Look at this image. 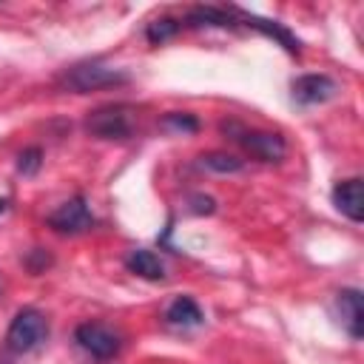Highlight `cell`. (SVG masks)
Returning a JSON list of instances; mask_svg holds the SVG:
<instances>
[{
	"mask_svg": "<svg viewBox=\"0 0 364 364\" xmlns=\"http://www.w3.org/2000/svg\"><path fill=\"white\" fill-rule=\"evenodd\" d=\"M219 131L230 136L236 145H242L253 159L259 162H282L287 154V142L276 131H262V128H247L236 119H222Z\"/></svg>",
	"mask_w": 364,
	"mask_h": 364,
	"instance_id": "cell-1",
	"label": "cell"
},
{
	"mask_svg": "<svg viewBox=\"0 0 364 364\" xmlns=\"http://www.w3.org/2000/svg\"><path fill=\"white\" fill-rule=\"evenodd\" d=\"M85 134L94 136V139H131L134 136V128H136V114H134V105L128 102H108V105H100L94 111H88L85 117Z\"/></svg>",
	"mask_w": 364,
	"mask_h": 364,
	"instance_id": "cell-2",
	"label": "cell"
},
{
	"mask_svg": "<svg viewBox=\"0 0 364 364\" xmlns=\"http://www.w3.org/2000/svg\"><path fill=\"white\" fill-rule=\"evenodd\" d=\"M131 77L122 68H111L102 60H82L71 68H65L63 74V85L74 94H88V91H100V88H114V85H125Z\"/></svg>",
	"mask_w": 364,
	"mask_h": 364,
	"instance_id": "cell-3",
	"label": "cell"
},
{
	"mask_svg": "<svg viewBox=\"0 0 364 364\" xmlns=\"http://www.w3.org/2000/svg\"><path fill=\"white\" fill-rule=\"evenodd\" d=\"M48 336V321L37 307H20L6 330V350L14 355L31 353Z\"/></svg>",
	"mask_w": 364,
	"mask_h": 364,
	"instance_id": "cell-4",
	"label": "cell"
},
{
	"mask_svg": "<svg viewBox=\"0 0 364 364\" xmlns=\"http://www.w3.org/2000/svg\"><path fill=\"white\" fill-rule=\"evenodd\" d=\"M74 341H77V347L85 350L94 361H111V358H117L119 350H122V336H119L114 327L102 324V321H82V324H77Z\"/></svg>",
	"mask_w": 364,
	"mask_h": 364,
	"instance_id": "cell-5",
	"label": "cell"
},
{
	"mask_svg": "<svg viewBox=\"0 0 364 364\" xmlns=\"http://www.w3.org/2000/svg\"><path fill=\"white\" fill-rule=\"evenodd\" d=\"M46 225L60 236H80L94 228V213L88 208L85 196H71L68 202H63L57 210L48 213Z\"/></svg>",
	"mask_w": 364,
	"mask_h": 364,
	"instance_id": "cell-6",
	"label": "cell"
},
{
	"mask_svg": "<svg viewBox=\"0 0 364 364\" xmlns=\"http://www.w3.org/2000/svg\"><path fill=\"white\" fill-rule=\"evenodd\" d=\"M230 9H233V17H236V23H239V26H247V28H253V31L264 34L267 40H273L276 46H282L287 54L299 57L301 43H299V37H296L290 28H284V26H282V23H276V20H267V17L250 14V11H245V9H236V6H230Z\"/></svg>",
	"mask_w": 364,
	"mask_h": 364,
	"instance_id": "cell-7",
	"label": "cell"
},
{
	"mask_svg": "<svg viewBox=\"0 0 364 364\" xmlns=\"http://www.w3.org/2000/svg\"><path fill=\"white\" fill-rule=\"evenodd\" d=\"M293 102L307 108V105H321L338 94V82L330 74H301L290 82Z\"/></svg>",
	"mask_w": 364,
	"mask_h": 364,
	"instance_id": "cell-8",
	"label": "cell"
},
{
	"mask_svg": "<svg viewBox=\"0 0 364 364\" xmlns=\"http://www.w3.org/2000/svg\"><path fill=\"white\" fill-rule=\"evenodd\" d=\"M336 307H338V318L341 327L347 330V336L353 341H358L364 336V296L358 287H344L336 293Z\"/></svg>",
	"mask_w": 364,
	"mask_h": 364,
	"instance_id": "cell-9",
	"label": "cell"
},
{
	"mask_svg": "<svg viewBox=\"0 0 364 364\" xmlns=\"http://www.w3.org/2000/svg\"><path fill=\"white\" fill-rule=\"evenodd\" d=\"M333 205L341 216H347L350 222H361L364 219V188H361V179L358 176H350V179H341L336 182L333 188Z\"/></svg>",
	"mask_w": 364,
	"mask_h": 364,
	"instance_id": "cell-10",
	"label": "cell"
},
{
	"mask_svg": "<svg viewBox=\"0 0 364 364\" xmlns=\"http://www.w3.org/2000/svg\"><path fill=\"white\" fill-rule=\"evenodd\" d=\"M125 267H128V273H134V276H139L145 282H162L165 279V262L148 247L128 250L125 253Z\"/></svg>",
	"mask_w": 364,
	"mask_h": 364,
	"instance_id": "cell-11",
	"label": "cell"
},
{
	"mask_svg": "<svg viewBox=\"0 0 364 364\" xmlns=\"http://www.w3.org/2000/svg\"><path fill=\"white\" fill-rule=\"evenodd\" d=\"M165 321L173 327H199L205 321V316H202V307L191 296H176L165 307Z\"/></svg>",
	"mask_w": 364,
	"mask_h": 364,
	"instance_id": "cell-12",
	"label": "cell"
},
{
	"mask_svg": "<svg viewBox=\"0 0 364 364\" xmlns=\"http://www.w3.org/2000/svg\"><path fill=\"white\" fill-rule=\"evenodd\" d=\"M199 165L213 173H239L245 168V159H239L236 154H228V151H208L199 156Z\"/></svg>",
	"mask_w": 364,
	"mask_h": 364,
	"instance_id": "cell-13",
	"label": "cell"
},
{
	"mask_svg": "<svg viewBox=\"0 0 364 364\" xmlns=\"http://www.w3.org/2000/svg\"><path fill=\"white\" fill-rule=\"evenodd\" d=\"M179 31H182V20H173V17H156V20L148 23V28H145V40H148L151 46H162V43H168L171 37H176Z\"/></svg>",
	"mask_w": 364,
	"mask_h": 364,
	"instance_id": "cell-14",
	"label": "cell"
},
{
	"mask_svg": "<svg viewBox=\"0 0 364 364\" xmlns=\"http://www.w3.org/2000/svg\"><path fill=\"white\" fill-rule=\"evenodd\" d=\"M159 128L162 131H168V134H196L199 131V119L193 117V114H188V111H168L162 119H159Z\"/></svg>",
	"mask_w": 364,
	"mask_h": 364,
	"instance_id": "cell-15",
	"label": "cell"
},
{
	"mask_svg": "<svg viewBox=\"0 0 364 364\" xmlns=\"http://www.w3.org/2000/svg\"><path fill=\"white\" fill-rule=\"evenodd\" d=\"M40 168H43V148L31 145V148H23V151L17 154V173L34 176Z\"/></svg>",
	"mask_w": 364,
	"mask_h": 364,
	"instance_id": "cell-16",
	"label": "cell"
},
{
	"mask_svg": "<svg viewBox=\"0 0 364 364\" xmlns=\"http://www.w3.org/2000/svg\"><path fill=\"white\" fill-rule=\"evenodd\" d=\"M48 264H51V256H48L43 247H34V250L26 256V267H28L31 273H43Z\"/></svg>",
	"mask_w": 364,
	"mask_h": 364,
	"instance_id": "cell-17",
	"label": "cell"
},
{
	"mask_svg": "<svg viewBox=\"0 0 364 364\" xmlns=\"http://www.w3.org/2000/svg\"><path fill=\"white\" fill-rule=\"evenodd\" d=\"M191 205H193L191 208L193 213H213L216 210V199L213 196H205V193H193L191 196Z\"/></svg>",
	"mask_w": 364,
	"mask_h": 364,
	"instance_id": "cell-18",
	"label": "cell"
},
{
	"mask_svg": "<svg viewBox=\"0 0 364 364\" xmlns=\"http://www.w3.org/2000/svg\"><path fill=\"white\" fill-rule=\"evenodd\" d=\"M6 208H9V199H6V196H0V213H6Z\"/></svg>",
	"mask_w": 364,
	"mask_h": 364,
	"instance_id": "cell-19",
	"label": "cell"
}]
</instances>
